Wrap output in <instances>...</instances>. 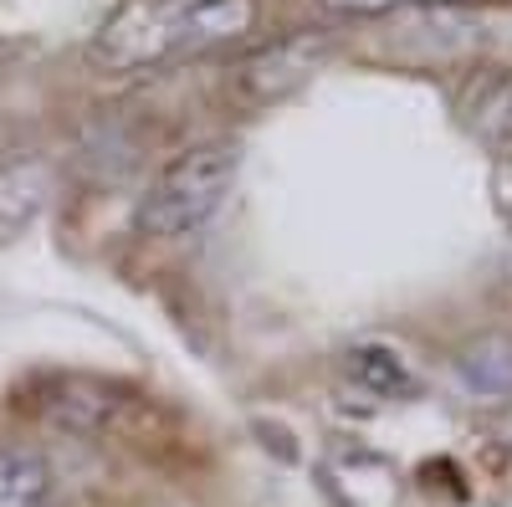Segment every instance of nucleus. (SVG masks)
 <instances>
[{
  "instance_id": "obj_1",
  "label": "nucleus",
  "mask_w": 512,
  "mask_h": 507,
  "mask_svg": "<svg viewBox=\"0 0 512 507\" xmlns=\"http://www.w3.org/2000/svg\"><path fill=\"white\" fill-rule=\"evenodd\" d=\"M236 144H195L180 159L164 164V175L144 190L134 221L149 236H190L195 226H205L216 216V205L226 200L231 180H236Z\"/></svg>"
},
{
  "instance_id": "obj_2",
  "label": "nucleus",
  "mask_w": 512,
  "mask_h": 507,
  "mask_svg": "<svg viewBox=\"0 0 512 507\" xmlns=\"http://www.w3.org/2000/svg\"><path fill=\"white\" fill-rule=\"evenodd\" d=\"M180 16L185 0H128V6L98 31L93 62L103 67H154L180 52Z\"/></svg>"
},
{
  "instance_id": "obj_3",
  "label": "nucleus",
  "mask_w": 512,
  "mask_h": 507,
  "mask_svg": "<svg viewBox=\"0 0 512 507\" xmlns=\"http://www.w3.org/2000/svg\"><path fill=\"white\" fill-rule=\"evenodd\" d=\"M328 57V36L318 31H292L267 41L262 52H251L236 72V93L246 103H277L287 93H297L303 82L318 72V62Z\"/></svg>"
},
{
  "instance_id": "obj_4",
  "label": "nucleus",
  "mask_w": 512,
  "mask_h": 507,
  "mask_svg": "<svg viewBox=\"0 0 512 507\" xmlns=\"http://www.w3.org/2000/svg\"><path fill=\"white\" fill-rule=\"evenodd\" d=\"M456 113L477 144L512 154V67H477L466 77Z\"/></svg>"
},
{
  "instance_id": "obj_5",
  "label": "nucleus",
  "mask_w": 512,
  "mask_h": 507,
  "mask_svg": "<svg viewBox=\"0 0 512 507\" xmlns=\"http://www.w3.org/2000/svg\"><path fill=\"white\" fill-rule=\"evenodd\" d=\"M251 26H256V0H185L180 52L226 47V41L251 36Z\"/></svg>"
},
{
  "instance_id": "obj_6",
  "label": "nucleus",
  "mask_w": 512,
  "mask_h": 507,
  "mask_svg": "<svg viewBox=\"0 0 512 507\" xmlns=\"http://www.w3.org/2000/svg\"><path fill=\"white\" fill-rule=\"evenodd\" d=\"M328 487L338 497V507H395L400 497V482H395V467L379 456H333L328 461Z\"/></svg>"
},
{
  "instance_id": "obj_7",
  "label": "nucleus",
  "mask_w": 512,
  "mask_h": 507,
  "mask_svg": "<svg viewBox=\"0 0 512 507\" xmlns=\"http://www.w3.org/2000/svg\"><path fill=\"white\" fill-rule=\"evenodd\" d=\"M456 369L466 374V385H477L482 395H512V333H482L472 338L461 354Z\"/></svg>"
},
{
  "instance_id": "obj_8",
  "label": "nucleus",
  "mask_w": 512,
  "mask_h": 507,
  "mask_svg": "<svg viewBox=\"0 0 512 507\" xmlns=\"http://www.w3.org/2000/svg\"><path fill=\"white\" fill-rule=\"evenodd\" d=\"M47 205V164L16 159L0 169V231H21Z\"/></svg>"
},
{
  "instance_id": "obj_9",
  "label": "nucleus",
  "mask_w": 512,
  "mask_h": 507,
  "mask_svg": "<svg viewBox=\"0 0 512 507\" xmlns=\"http://www.w3.org/2000/svg\"><path fill=\"white\" fill-rule=\"evenodd\" d=\"M52 492V472L36 451L0 446V507H41Z\"/></svg>"
},
{
  "instance_id": "obj_10",
  "label": "nucleus",
  "mask_w": 512,
  "mask_h": 507,
  "mask_svg": "<svg viewBox=\"0 0 512 507\" xmlns=\"http://www.w3.org/2000/svg\"><path fill=\"white\" fill-rule=\"evenodd\" d=\"M344 374L354 379V385H364L369 395H405L410 390V374H405V364L390 354V349H379V344H364V349H349V359H344Z\"/></svg>"
},
{
  "instance_id": "obj_11",
  "label": "nucleus",
  "mask_w": 512,
  "mask_h": 507,
  "mask_svg": "<svg viewBox=\"0 0 512 507\" xmlns=\"http://www.w3.org/2000/svg\"><path fill=\"white\" fill-rule=\"evenodd\" d=\"M108 410H113L108 390L88 385V379H67V385L57 390V400H52V415L62 420V426H72V431H103Z\"/></svg>"
},
{
  "instance_id": "obj_12",
  "label": "nucleus",
  "mask_w": 512,
  "mask_h": 507,
  "mask_svg": "<svg viewBox=\"0 0 512 507\" xmlns=\"http://www.w3.org/2000/svg\"><path fill=\"white\" fill-rule=\"evenodd\" d=\"M323 6L333 16H390L395 6H405V0H323Z\"/></svg>"
},
{
  "instance_id": "obj_13",
  "label": "nucleus",
  "mask_w": 512,
  "mask_h": 507,
  "mask_svg": "<svg viewBox=\"0 0 512 507\" xmlns=\"http://www.w3.org/2000/svg\"><path fill=\"white\" fill-rule=\"evenodd\" d=\"M492 190H497V210H502V221L512 226V154H502L497 175H492Z\"/></svg>"
},
{
  "instance_id": "obj_14",
  "label": "nucleus",
  "mask_w": 512,
  "mask_h": 507,
  "mask_svg": "<svg viewBox=\"0 0 512 507\" xmlns=\"http://www.w3.org/2000/svg\"><path fill=\"white\" fill-rule=\"evenodd\" d=\"M425 6H461V0H425Z\"/></svg>"
}]
</instances>
